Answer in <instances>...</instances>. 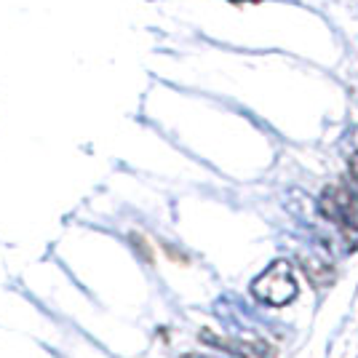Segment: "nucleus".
I'll use <instances>...</instances> for the list:
<instances>
[{"label":"nucleus","mask_w":358,"mask_h":358,"mask_svg":"<svg viewBox=\"0 0 358 358\" xmlns=\"http://www.w3.org/2000/svg\"><path fill=\"white\" fill-rule=\"evenodd\" d=\"M321 211L343 230L348 241L358 243V190L348 185L327 187L321 195Z\"/></svg>","instance_id":"f257e3e1"},{"label":"nucleus","mask_w":358,"mask_h":358,"mask_svg":"<svg viewBox=\"0 0 358 358\" xmlns=\"http://www.w3.org/2000/svg\"><path fill=\"white\" fill-rule=\"evenodd\" d=\"M254 297L268 302L273 308H284L297 297V281L289 262H273L257 281L252 284Z\"/></svg>","instance_id":"f03ea898"},{"label":"nucleus","mask_w":358,"mask_h":358,"mask_svg":"<svg viewBox=\"0 0 358 358\" xmlns=\"http://www.w3.org/2000/svg\"><path fill=\"white\" fill-rule=\"evenodd\" d=\"M201 340L206 345H214V348H222L227 353L241 358H273V348L262 340H230V337H217L214 331H201Z\"/></svg>","instance_id":"7ed1b4c3"},{"label":"nucleus","mask_w":358,"mask_h":358,"mask_svg":"<svg viewBox=\"0 0 358 358\" xmlns=\"http://www.w3.org/2000/svg\"><path fill=\"white\" fill-rule=\"evenodd\" d=\"M350 174H353V179L358 182V152L350 155Z\"/></svg>","instance_id":"20e7f679"},{"label":"nucleus","mask_w":358,"mask_h":358,"mask_svg":"<svg viewBox=\"0 0 358 358\" xmlns=\"http://www.w3.org/2000/svg\"><path fill=\"white\" fill-rule=\"evenodd\" d=\"M182 358H201V356H195V353H187V356H182Z\"/></svg>","instance_id":"39448f33"}]
</instances>
